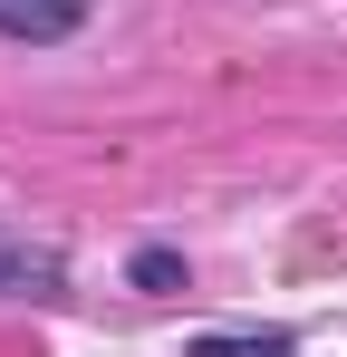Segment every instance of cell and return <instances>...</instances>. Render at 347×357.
Returning a JSON list of instances; mask_svg holds the SVG:
<instances>
[{
	"mask_svg": "<svg viewBox=\"0 0 347 357\" xmlns=\"http://www.w3.org/2000/svg\"><path fill=\"white\" fill-rule=\"evenodd\" d=\"M68 29H87V0H0V39H29V49H49Z\"/></svg>",
	"mask_w": 347,
	"mask_h": 357,
	"instance_id": "obj_1",
	"label": "cell"
},
{
	"mask_svg": "<svg viewBox=\"0 0 347 357\" xmlns=\"http://www.w3.org/2000/svg\"><path fill=\"white\" fill-rule=\"evenodd\" d=\"M183 357H299L289 328H213V338H193Z\"/></svg>",
	"mask_w": 347,
	"mask_h": 357,
	"instance_id": "obj_2",
	"label": "cell"
},
{
	"mask_svg": "<svg viewBox=\"0 0 347 357\" xmlns=\"http://www.w3.org/2000/svg\"><path fill=\"white\" fill-rule=\"evenodd\" d=\"M0 280H39V290H58V251H29V241H0Z\"/></svg>",
	"mask_w": 347,
	"mask_h": 357,
	"instance_id": "obj_3",
	"label": "cell"
},
{
	"mask_svg": "<svg viewBox=\"0 0 347 357\" xmlns=\"http://www.w3.org/2000/svg\"><path fill=\"white\" fill-rule=\"evenodd\" d=\"M135 280H145V290H174V280H183V261H174V251H145V261H135Z\"/></svg>",
	"mask_w": 347,
	"mask_h": 357,
	"instance_id": "obj_4",
	"label": "cell"
}]
</instances>
